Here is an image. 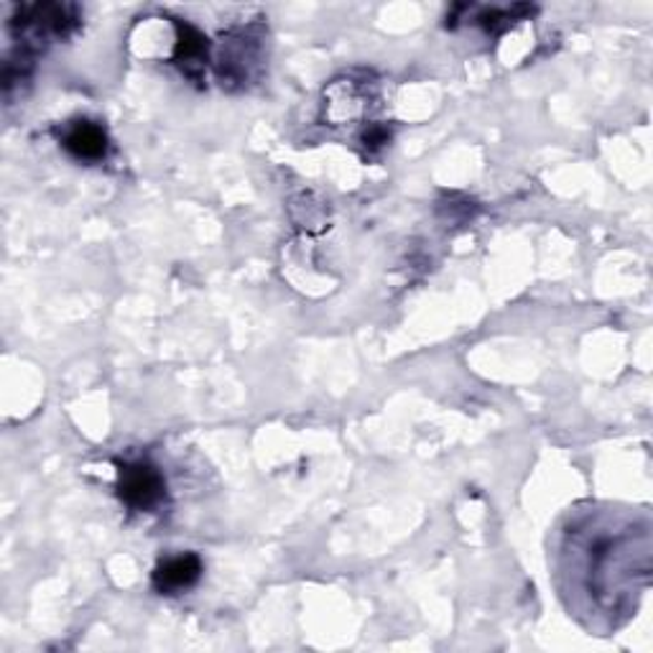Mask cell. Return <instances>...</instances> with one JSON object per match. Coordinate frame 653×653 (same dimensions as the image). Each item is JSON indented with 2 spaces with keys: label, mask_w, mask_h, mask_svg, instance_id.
I'll return each mask as SVG.
<instances>
[{
  "label": "cell",
  "mask_w": 653,
  "mask_h": 653,
  "mask_svg": "<svg viewBox=\"0 0 653 653\" xmlns=\"http://www.w3.org/2000/svg\"><path fill=\"white\" fill-rule=\"evenodd\" d=\"M166 493L164 475L149 463L120 465L118 473V495L120 501L133 511H151L161 503Z\"/></svg>",
  "instance_id": "1"
},
{
  "label": "cell",
  "mask_w": 653,
  "mask_h": 653,
  "mask_svg": "<svg viewBox=\"0 0 653 653\" xmlns=\"http://www.w3.org/2000/svg\"><path fill=\"white\" fill-rule=\"evenodd\" d=\"M202 578V562L197 555H179L166 559L153 572V587L161 595H176L189 590L195 582Z\"/></svg>",
  "instance_id": "2"
},
{
  "label": "cell",
  "mask_w": 653,
  "mask_h": 653,
  "mask_svg": "<svg viewBox=\"0 0 653 653\" xmlns=\"http://www.w3.org/2000/svg\"><path fill=\"white\" fill-rule=\"evenodd\" d=\"M61 143H65V149L80 161H100V159H105L107 149H110V141H107L105 128L97 126V123H92V120L72 123V126L65 130Z\"/></svg>",
  "instance_id": "3"
},
{
  "label": "cell",
  "mask_w": 653,
  "mask_h": 653,
  "mask_svg": "<svg viewBox=\"0 0 653 653\" xmlns=\"http://www.w3.org/2000/svg\"><path fill=\"white\" fill-rule=\"evenodd\" d=\"M179 38H176V65H179L189 77H195L199 69L205 67L207 59V38L199 34L197 28H191L189 23H176Z\"/></svg>",
  "instance_id": "4"
},
{
  "label": "cell",
  "mask_w": 653,
  "mask_h": 653,
  "mask_svg": "<svg viewBox=\"0 0 653 653\" xmlns=\"http://www.w3.org/2000/svg\"><path fill=\"white\" fill-rule=\"evenodd\" d=\"M388 138H390V136H388V130H386V128L375 126V128H371V130H368V133H365V143H371L373 149H375V145L388 143Z\"/></svg>",
  "instance_id": "5"
}]
</instances>
